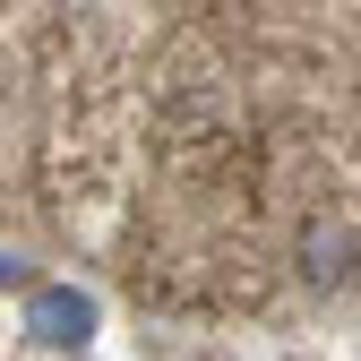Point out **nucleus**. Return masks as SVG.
I'll use <instances>...</instances> for the list:
<instances>
[{
    "mask_svg": "<svg viewBox=\"0 0 361 361\" xmlns=\"http://www.w3.org/2000/svg\"><path fill=\"white\" fill-rule=\"evenodd\" d=\"M336 276H353V224L319 215L310 224V284H336Z\"/></svg>",
    "mask_w": 361,
    "mask_h": 361,
    "instance_id": "1",
    "label": "nucleus"
},
{
    "mask_svg": "<svg viewBox=\"0 0 361 361\" xmlns=\"http://www.w3.org/2000/svg\"><path fill=\"white\" fill-rule=\"evenodd\" d=\"M35 327H43V344H78V327H86V301L43 293V301H35Z\"/></svg>",
    "mask_w": 361,
    "mask_h": 361,
    "instance_id": "2",
    "label": "nucleus"
}]
</instances>
